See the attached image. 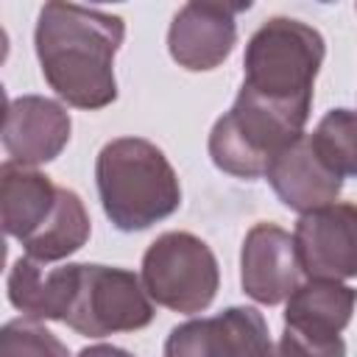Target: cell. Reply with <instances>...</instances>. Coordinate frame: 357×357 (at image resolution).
<instances>
[{
  "mask_svg": "<svg viewBox=\"0 0 357 357\" xmlns=\"http://www.w3.org/2000/svg\"><path fill=\"white\" fill-rule=\"evenodd\" d=\"M123 39V17L75 3H45L33 28L42 78L67 106L86 112L117 100L114 56Z\"/></svg>",
  "mask_w": 357,
  "mask_h": 357,
  "instance_id": "obj_1",
  "label": "cell"
},
{
  "mask_svg": "<svg viewBox=\"0 0 357 357\" xmlns=\"http://www.w3.org/2000/svg\"><path fill=\"white\" fill-rule=\"evenodd\" d=\"M98 198L120 231H145L181 206V184L165 151L142 137L109 139L95 159Z\"/></svg>",
  "mask_w": 357,
  "mask_h": 357,
  "instance_id": "obj_2",
  "label": "cell"
},
{
  "mask_svg": "<svg viewBox=\"0 0 357 357\" xmlns=\"http://www.w3.org/2000/svg\"><path fill=\"white\" fill-rule=\"evenodd\" d=\"M324 56L326 42L318 28L293 17H271L245 45L240 89L271 106L310 117Z\"/></svg>",
  "mask_w": 357,
  "mask_h": 357,
  "instance_id": "obj_3",
  "label": "cell"
},
{
  "mask_svg": "<svg viewBox=\"0 0 357 357\" xmlns=\"http://www.w3.org/2000/svg\"><path fill=\"white\" fill-rule=\"evenodd\" d=\"M156 310L142 279L128 268L98 262H67V301L61 324L84 337L137 332Z\"/></svg>",
  "mask_w": 357,
  "mask_h": 357,
  "instance_id": "obj_4",
  "label": "cell"
},
{
  "mask_svg": "<svg viewBox=\"0 0 357 357\" xmlns=\"http://www.w3.org/2000/svg\"><path fill=\"white\" fill-rule=\"evenodd\" d=\"M310 117L271 106L245 89L237 92L231 109L220 114L209 131L212 165L234 178H262L279 151L304 137Z\"/></svg>",
  "mask_w": 357,
  "mask_h": 357,
  "instance_id": "obj_5",
  "label": "cell"
},
{
  "mask_svg": "<svg viewBox=\"0 0 357 357\" xmlns=\"http://www.w3.org/2000/svg\"><path fill=\"white\" fill-rule=\"evenodd\" d=\"M139 279L159 307L195 315L215 301L220 268L201 237L190 231H165L145 248Z\"/></svg>",
  "mask_w": 357,
  "mask_h": 357,
  "instance_id": "obj_6",
  "label": "cell"
},
{
  "mask_svg": "<svg viewBox=\"0 0 357 357\" xmlns=\"http://www.w3.org/2000/svg\"><path fill=\"white\" fill-rule=\"evenodd\" d=\"M273 340L257 307H226L170 329L165 357H271Z\"/></svg>",
  "mask_w": 357,
  "mask_h": 357,
  "instance_id": "obj_7",
  "label": "cell"
},
{
  "mask_svg": "<svg viewBox=\"0 0 357 357\" xmlns=\"http://www.w3.org/2000/svg\"><path fill=\"white\" fill-rule=\"evenodd\" d=\"M248 8L251 3H184L167 28L170 59L190 73L220 67L237 45V14Z\"/></svg>",
  "mask_w": 357,
  "mask_h": 357,
  "instance_id": "obj_8",
  "label": "cell"
},
{
  "mask_svg": "<svg viewBox=\"0 0 357 357\" xmlns=\"http://www.w3.org/2000/svg\"><path fill=\"white\" fill-rule=\"evenodd\" d=\"M296 254L307 279H354L357 276V204L335 201L298 215Z\"/></svg>",
  "mask_w": 357,
  "mask_h": 357,
  "instance_id": "obj_9",
  "label": "cell"
},
{
  "mask_svg": "<svg viewBox=\"0 0 357 357\" xmlns=\"http://www.w3.org/2000/svg\"><path fill=\"white\" fill-rule=\"evenodd\" d=\"M301 273L290 231L276 223H257L248 229L240 248V284L248 298L265 307L282 304L301 284Z\"/></svg>",
  "mask_w": 357,
  "mask_h": 357,
  "instance_id": "obj_10",
  "label": "cell"
},
{
  "mask_svg": "<svg viewBox=\"0 0 357 357\" xmlns=\"http://www.w3.org/2000/svg\"><path fill=\"white\" fill-rule=\"evenodd\" d=\"M70 112L45 95L8 98L3 120V148L8 162L22 167H39L53 162L70 142Z\"/></svg>",
  "mask_w": 357,
  "mask_h": 357,
  "instance_id": "obj_11",
  "label": "cell"
},
{
  "mask_svg": "<svg viewBox=\"0 0 357 357\" xmlns=\"http://www.w3.org/2000/svg\"><path fill=\"white\" fill-rule=\"evenodd\" d=\"M265 178L273 187L276 198L298 215L335 204L343 190V178L324 165L310 142V134L279 151L268 165Z\"/></svg>",
  "mask_w": 357,
  "mask_h": 357,
  "instance_id": "obj_12",
  "label": "cell"
},
{
  "mask_svg": "<svg viewBox=\"0 0 357 357\" xmlns=\"http://www.w3.org/2000/svg\"><path fill=\"white\" fill-rule=\"evenodd\" d=\"M56 204L59 184H53L50 176L8 159L0 165V223L8 237L25 245L47 226Z\"/></svg>",
  "mask_w": 357,
  "mask_h": 357,
  "instance_id": "obj_13",
  "label": "cell"
},
{
  "mask_svg": "<svg viewBox=\"0 0 357 357\" xmlns=\"http://www.w3.org/2000/svg\"><path fill=\"white\" fill-rule=\"evenodd\" d=\"M357 307V290L332 279L301 282L284 304V329L310 340H337Z\"/></svg>",
  "mask_w": 357,
  "mask_h": 357,
  "instance_id": "obj_14",
  "label": "cell"
},
{
  "mask_svg": "<svg viewBox=\"0 0 357 357\" xmlns=\"http://www.w3.org/2000/svg\"><path fill=\"white\" fill-rule=\"evenodd\" d=\"M6 293L14 310L31 321H61L67 301V265L47 268L31 257H20L6 276Z\"/></svg>",
  "mask_w": 357,
  "mask_h": 357,
  "instance_id": "obj_15",
  "label": "cell"
},
{
  "mask_svg": "<svg viewBox=\"0 0 357 357\" xmlns=\"http://www.w3.org/2000/svg\"><path fill=\"white\" fill-rule=\"evenodd\" d=\"M89 231H92V220H89V212L81 195L70 187H59V204H56L53 218L22 248H25V257L50 265V262L67 259L75 251H81L89 240Z\"/></svg>",
  "mask_w": 357,
  "mask_h": 357,
  "instance_id": "obj_16",
  "label": "cell"
},
{
  "mask_svg": "<svg viewBox=\"0 0 357 357\" xmlns=\"http://www.w3.org/2000/svg\"><path fill=\"white\" fill-rule=\"evenodd\" d=\"M315 153L340 178H357V109H329L310 134Z\"/></svg>",
  "mask_w": 357,
  "mask_h": 357,
  "instance_id": "obj_17",
  "label": "cell"
},
{
  "mask_svg": "<svg viewBox=\"0 0 357 357\" xmlns=\"http://www.w3.org/2000/svg\"><path fill=\"white\" fill-rule=\"evenodd\" d=\"M0 357H70V349L39 321L14 318L0 329Z\"/></svg>",
  "mask_w": 357,
  "mask_h": 357,
  "instance_id": "obj_18",
  "label": "cell"
},
{
  "mask_svg": "<svg viewBox=\"0 0 357 357\" xmlns=\"http://www.w3.org/2000/svg\"><path fill=\"white\" fill-rule=\"evenodd\" d=\"M271 357H346V343L343 337L337 340H310L298 332L282 329L279 343H273V354Z\"/></svg>",
  "mask_w": 357,
  "mask_h": 357,
  "instance_id": "obj_19",
  "label": "cell"
},
{
  "mask_svg": "<svg viewBox=\"0 0 357 357\" xmlns=\"http://www.w3.org/2000/svg\"><path fill=\"white\" fill-rule=\"evenodd\" d=\"M78 357H134V354L120 346H112V343H95V346L81 349Z\"/></svg>",
  "mask_w": 357,
  "mask_h": 357,
  "instance_id": "obj_20",
  "label": "cell"
}]
</instances>
